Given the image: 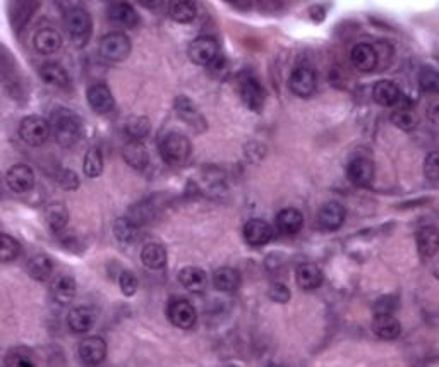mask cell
Segmentation results:
<instances>
[{
	"mask_svg": "<svg viewBox=\"0 0 439 367\" xmlns=\"http://www.w3.org/2000/svg\"><path fill=\"white\" fill-rule=\"evenodd\" d=\"M304 217L299 210L285 208L277 215V229L283 235H295L302 230Z\"/></svg>",
	"mask_w": 439,
	"mask_h": 367,
	"instance_id": "cell-27",
	"label": "cell"
},
{
	"mask_svg": "<svg viewBox=\"0 0 439 367\" xmlns=\"http://www.w3.org/2000/svg\"><path fill=\"white\" fill-rule=\"evenodd\" d=\"M160 155L163 162L169 163L170 167H182L189 162L193 146H191L189 138L179 133H169L160 141Z\"/></svg>",
	"mask_w": 439,
	"mask_h": 367,
	"instance_id": "cell-3",
	"label": "cell"
},
{
	"mask_svg": "<svg viewBox=\"0 0 439 367\" xmlns=\"http://www.w3.org/2000/svg\"><path fill=\"white\" fill-rule=\"evenodd\" d=\"M64 28L76 47H85L93 33V19L85 7H69L64 13Z\"/></svg>",
	"mask_w": 439,
	"mask_h": 367,
	"instance_id": "cell-2",
	"label": "cell"
},
{
	"mask_svg": "<svg viewBox=\"0 0 439 367\" xmlns=\"http://www.w3.org/2000/svg\"><path fill=\"white\" fill-rule=\"evenodd\" d=\"M97 313L91 307H74L67 316V325L74 333H88L95 326Z\"/></svg>",
	"mask_w": 439,
	"mask_h": 367,
	"instance_id": "cell-25",
	"label": "cell"
},
{
	"mask_svg": "<svg viewBox=\"0 0 439 367\" xmlns=\"http://www.w3.org/2000/svg\"><path fill=\"white\" fill-rule=\"evenodd\" d=\"M373 98L381 107H395L402 102V91L393 81L383 79L373 86Z\"/></svg>",
	"mask_w": 439,
	"mask_h": 367,
	"instance_id": "cell-22",
	"label": "cell"
},
{
	"mask_svg": "<svg viewBox=\"0 0 439 367\" xmlns=\"http://www.w3.org/2000/svg\"><path fill=\"white\" fill-rule=\"evenodd\" d=\"M151 122L148 117H141V115H136V117L127 119L124 124V134L127 136L129 141H143L148 134H150Z\"/></svg>",
	"mask_w": 439,
	"mask_h": 367,
	"instance_id": "cell-34",
	"label": "cell"
},
{
	"mask_svg": "<svg viewBox=\"0 0 439 367\" xmlns=\"http://www.w3.org/2000/svg\"><path fill=\"white\" fill-rule=\"evenodd\" d=\"M417 247L419 253L424 258L436 256L439 249V234L434 227H424L417 232Z\"/></svg>",
	"mask_w": 439,
	"mask_h": 367,
	"instance_id": "cell-32",
	"label": "cell"
},
{
	"mask_svg": "<svg viewBox=\"0 0 439 367\" xmlns=\"http://www.w3.org/2000/svg\"><path fill=\"white\" fill-rule=\"evenodd\" d=\"M138 229L139 227L136 225V223L131 222L127 217H124L115 222L114 234L121 244H133L136 239H138V234H139Z\"/></svg>",
	"mask_w": 439,
	"mask_h": 367,
	"instance_id": "cell-38",
	"label": "cell"
},
{
	"mask_svg": "<svg viewBox=\"0 0 439 367\" xmlns=\"http://www.w3.org/2000/svg\"><path fill=\"white\" fill-rule=\"evenodd\" d=\"M124 160L134 170H146L150 165V153L141 141H129L124 146Z\"/></svg>",
	"mask_w": 439,
	"mask_h": 367,
	"instance_id": "cell-29",
	"label": "cell"
},
{
	"mask_svg": "<svg viewBox=\"0 0 439 367\" xmlns=\"http://www.w3.org/2000/svg\"><path fill=\"white\" fill-rule=\"evenodd\" d=\"M78 352L79 359H81L86 366H98L107 359L109 345H107V342L103 340V338L90 337L79 343Z\"/></svg>",
	"mask_w": 439,
	"mask_h": 367,
	"instance_id": "cell-12",
	"label": "cell"
},
{
	"mask_svg": "<svg viewBox=\"0 0 439 367\" xmlns=\"http://www.w3.org/2000/svg\"><path fill=\"white\" fill-rule=\"evenodd\" d=\"M270 299L275 302H280V304H285V302L290 301V290L289 287L282 285V283H277L270 289Z\"/></svg>",
	"mask_w": 439,
	"mask_h": 367,
	"instance_id": "cell-46",
	"label": "cell"
},
{
	"mask_svg": "<svg viewBox=\"0 0 439 367\" xmlns=\"http://www.w3.org/2000/svg\"><path fill=\"white\" fill-rule=\"evenodd\" d=\"M295 280H297L299 289L309 292V290H316L323 285L325 275H323V270L316 263H302L295 271Z\"/></svg>",
	"mask_w": 439,
	"mask_h": 367,
	"instance_id": "cell-16",
	"label": "cell"
},
{
	"mask_svg": "<svg viewBox=\"0 0 439 367\" xmlns=\"http://www.w3.org/2000/svg\"><path fill=\"white\" fill-rule=\"evenodd\" d=\"M273 227L259 218H253L244 225V239L249 246H266L273 239Z\"/></svg>",
	"mask_w": 439,
	"mask_h": 367,
	"instance_id": "cell-15",
	"label": "cell"
},
{
	"mask_svg": "<svg viewBox=\"0 0 439 367\" xmlns=\"http://www.w3.org/2000/svg\"><path fill=\"white\" fill-rule=\"evenodd\" d=\"M347 211L338 201H326L318 211V227L326 232H333L343 225Z\"/></svg>",
	"mask_w": 439,
	"mask_h": 367,
	"instance_id": "cell-10",
	"label": "cell"
},
{
	"mask_svg": "<svg viewBox=\"0 0 439 367\" xmlns=\"http://www.w3.org/2000/svg\"><path fill=\"white\" fill-rule=\"evenodd\" d=\"M131 49H133V43L124 33H109L100 42V55L112 62L126 61L131 55Z\"/></svg>",
	"mask_w": 439,
	"mask_h": 367,
	"instance_id": "cell-4",
	"label": "cell"
},
{
	"mask_svg": "<svg viewBox=\"0 0 439 367\" xmlns=\"http://www.w3.org/2000/svg\"><path fill=\"white\" fill-rule=\"evenodd\" d=\"M40 78L47 83V85L59 88V90H67L71 88V78L69 73L61 66V64H45L40 67Z\"/></svg>",
	"mask_w": 439,
	"mask_h": 367,
	"instance_id": "cell-26",
	"label": "cell"
},
{
	"mask_svg": "<svg viewBox=\"0 0 439 367\" xmlns=\"http://www.w3.org/2000/svg\"><path fill=\"white\" fill-rule=\"evenodd\" d=\"M175 112H177L179 117H181L186 124H189V126H193L199 131L206 129L205 119H203V115L199 114V110L196 109L193 100H189L187 97L175 98Z\"/></svg>",
	"mask_w": 439,
	"mask_h": 367,
	"instance_id": "cell-23",
	"label": "cell"
},
{
	"mask_svg": "<svg viewBox=\"0 0 439 367\" xmlns=\"http://www.w3.org/2000/svg\"><path fill=\"white\" fill-rule=\"evenodd\" d=\"M107 16H109V21L114 23V25L124 28H136L139 23L138 13L127 2H112L109 9H107Z\"/></svg>",
	"mask_w": 439,
	"mask_h": 367,
	"instance_id": "cell-18",
	"label": "cell"
},
{
	"mask_svg": "<svg viewBox=\"0 0 439 367\" xmlns=\"http://www.w3.org/2000/svg\"><path fill=\"white\" fill-rule=\"evenodd\" d=\"M167 318L175 328L191 330L198 321V313L194 306L186 299H174L167 306Z\"/></svg>",
	"mask_w": 439,
	"mask_h": 367,
	"instance_id": "cell-6",
	"label": "cell"
},
{
	"mask_svg": "<svg viewBox=\"0 0 439 367\" xmlns=\"http://www.w3.org/2000/svg\"><path fill=\"white\" fill-rule=\"evenodd\" d=\"M50 127L54 133L55 141L64 148L74 146L83 138V122L74 112L62 109H55L52 112Z\"/></svg>",
	"mask_w": 439,
	"mask_h": 367,
	"instance_id": "cell-1",
	"label": "cell"
},
{
	"mask_svg": "<svg viewBox=\"0 0 439 367\" xmlns=\"http://www.w3.org/2000/svg\"><path fill=\"white\" fill-rule=\"evenodd\" d=\"M350 59L352 64L362 73H371L378 67V54L376 49L369 43H357L350 52Z\"/></svg>",
	"mask_w": 439,
	"mask_h": 367,
	"instance_id": "cell-21",
	"label": "cell"
},
{
	"mask_svg": "<svg viewBox=\"0 0 439 367\" xmlns=\"http://www.w3.org/2000/svg\"><path fill=\"white\" fill-rule=\"evenodd\" d=\"M309 14H311V19H313L314 23H323L326 18V7H323L321 4H314L313 7L309 9Z\"/></svg>",
	"mask_w": 439,
	"mask_h": 367,
	"instance_id": "cell-47",
	"label": "cell"
},
{
	"mask_svg": "<svg viewBox=\"0 0 439 367\" xmlns=\"http://www.w3.org/2000/svg\"><path fill=\"white\" fill-rule=\"evenodd\" d=\"M187 55L198 66H210L218 57V42L211 37H199L191 42Z\"/></svg>",
	"mask_w": 439,
	"mask_h": 367,
	"instance_id": "cell-7",
	"label": "cell"
},
{
	"mask_svg": "<svg viewBox=\"0 0 439 367\" xmlns=\"http://www.w3.org/2000/svg\"><path fill=\"white\" fill-rule=\"evenodd\" d=\"M391 124L395 127H398V129L409 133V131H414L417 127L419 115L412 109H409V107H400V109L391 114Z\"/></svg>",
	"mask_w": 439,
	"mask_h": 367,
	"instance_id": "cell-37",
	"label": "cell"
},
{
	"mask_svg": "<svg viewBox=\"0 0 439 367\" xmlns=\"http://www.w3.org/2000/svg\"><path fill=\"white\" fill-rule=\"evenodd\" d=\"M138 277L129 270H124L119 277V287H121L122 294L126 297H133V295L138 292Z\"/></svg>",
	"mask_w": 439,
	"mask_h": 367,
	"instance_id": "cell-42",
	"label": "cell"
},
{
	"mask_svg": "<svg viewBox=\"0 0 439 367\" xmlns=\"http://www.w3.org/2000/svg\"><path fill=\"white\" fill-rule=\"evenodd\" d=\"M438 160H439V153L438 151H433V153H431L424 162V174L431 182H438V179H439V162Z\"/></svg>",
	"mask_w": 439,
	"mask_h": 367,
	"instance_id": "cell-44",
	"label": "cell"
},
{
	"mask_svg": "<svg viewBox=\"0 0 439 367\" xmlns=\"http://www.w3.org/2000/svg\"><path fill=\"white\" fill-rule=\"evenodd\" d=\"M57 181L59 184H61L62 189H66V191H76L79 187V177L69 169H64L61 174H59Z\"/></svg>",
	"mask_w": 439,
	"mask_h": 367,
	"instance_id": "cell-45",
	"label": "cell"
},
{
	"mask_svg": "<svg viewBox=\"0 0 439 367\" xmlns=\"http://www.w3.org/2000/svg\"><path fill=\"white\" fill-rule=\"evenodd\" d=\"M141 261L150 270H163L167 266V249L158 242H150L143 247Z\"/></svg>",
	"mask_w": 439,
	"mask_h": 367,
	"instance_id": "cell-30",
	"label": "cell"
},
{
	"mask_svg": "<svg viewBox=\"0 0 439 367\" xmlns=\"http://www.w3.org/2000/svg\"><path fill=\"white\" fill-rule=\"evenodd\" d=\"M316 73L311 67L301 66L297 69H294L289 85L292 93L297 95L299 98H309L314 93V90H316Z\"/></svg>",
	"mask_w": 439,
	"mask_h": 367,
	"instance_id": "cell-11",
	"label": "cell"
},
{
	"mask_svg": "<svg viewBox=\"0 0 439 367\" xmlns=\"http://www.w3.org/2000/svg\"><path fill=\"white\" fill-rule=\"evenodd\" d=\"M83 172H85L86 177L90 179H97L103 174V157L102 151L98 148H91L88 150L85 163H83Z\"/></svg>",
	"mask_w": 439,
	"mask_h": 367,
	"instance_id": "cell-40",
	"label": "cell"
},
{
	"mask_svg": "<svg viewBox=\"0 0 439 367\" xmlns=\"http://www.w3.org/2000/svg\"><path fill=\"white\" fill-rule=\"evenodd\" d=\"M6 182L9 189L14 191V193L26 194L35 187V172L31 167L18 163V165H13L7 170Z\"/></svg>",
	"mask_w": 439,
	"mask_h": 367,
	"instance_id": "cell-9",
	"label": "cell"
},
{
	"mask_svg": "<svg viewBox=\"0 0 439 367\" xmlns=\"http://www.w3.org/2000/svg\"><path fill=\"white\" fill-rule=\"evenodd\" d=\"M88 103H90L91 110L97 112V114H109L114 110L115 107V98L112 95L110 88L105 85H95L88 90L86 93Z\"/></svg>",
	"mask_w": 439,
	"mask_h": 367,
	"instance_id": "cell-17",
	"label": "cell"
},
{
	"mask_svg": "<svg viewBox=\"0 0 439 367\" xmlns=\"http://www.w3.org/2000/svg\"><path fill=\"white\" fill-rule=\"evenodd\" d=\"M50 133H52L50 122L38 117V115L25 117L23 119L21 126H19V136H21L23 141L30 146H42L43 143L49 139Z\"/></svg>",
	"mask_w": 439,
	"mask_h": 367,
	"instance_id": "cell-5",
	"label": "cell"
},
{
	"mask_svg": "<svg viewBox=\"0 0 439 367\" xmlns=\"http://www.w3.org/2000/svg\"><path fill=\"white\" fill-rule=\"evenodd\" d=\"M373 331L381 340H397L402 335V325L393 314H374Z\"/></svg>",
	"mask_w": 439,
	"mask_h": 367,
	"instance_id": "cell-20",
	"label": "cell"
},
{
	"mask_svg": "<svg viewBox=\"0 0 439 367\" xmlns=\"http://www.w3.org/2000/svg\"><path fill=\"white\" fill-rule=\"evenodd\" d=\"M33 45L42 55H52L61 50L62 37L54 28H43V30L37 31V35H35Z\"/></svg>",
	"mask_w": 439,
	"mask_h": 367,
	"instance_id": "cell-24",
	"label": "cell"
},
{
	"mask_svg": "<svg viewBox=\"0 0 439 367\" xmlns=\"http://www.w3.org/2000/svg\"><path fill=\"white\" fill-rule=\"evenodd\" d=\"M398 309L397 295H383L374 304V314H393Z\"/></svg>",
	"mask_w": 439,
	"mask_h": 367,
	"instance_id": "cell-43",
	"label": "cell"
},
{
	"mask_svg": "<svg viewBox=\"0 0 439 367\" xmlns=\"http://www.w3.org/2000/svg\"><path fill=\"white\" fill-rule=\"evenodd\" d=\"M179 282L187 292L203 294L208 285V275L205 270L198 268V266H186L179 271Z\"/></svg>",
	"mask_w": 439,
	"mask_h": 367,
	"instance_id": "cell-19",
	"label": "cell"
},
{
	"mask_svg": "<svg viewBox=\"0 0 439 367\" xmlns=\"http://www.w3.org/2000/svg\"><path fill=\"white\" fill-rule=\"evenodd\" d=\"M52 273H54V261L47 254H38V256L31 258L30 263H28V275L35 282L49 280Z\"/></svg>",
	"mask_w": 439,
	"mask_h": 367,
	"instance_id": "cell-31",
	"label": "cell"
},
{
	"mask_svg": "<svg viewBox=\"0 0 439 367\" xmlns=\"http://www.w3.org/2000/svg\"><path fill=\"white\" fill-rule=\"evenodd\" d=\"M213 285L215 289L220 290V292L225 294H234L237 292L239 287H241L242 277L237 270L234 268H220L213 271Z\"/></svg>",
	"mask_w": 439,
	"mask_h": 367,
	"instance_id": "cell-28",
	"label": "cell"
},
{
	"mask_svg": "<svg viewBox=\"0 0 439 367\" xmlns=\"http://www.w3.org/2000/svg\"><path fill=\"white\" fill-rule=\"evenodd\" d=\"M76 292H78V285H76L74 277H71V275H57L50 283L52 299L59 306H69L74 301Z\"/></svg>",
	"mask_w": 439,
	"mask_h": 367,
	"instance_id": "cell-14",
	"label": "cell"
},
{
	"mask_svg": "<svg viewBox=\"0 0 439 367\" xmlns=\"http://www.w3.org/2000/svg\"><path fill=\"white\" fill-rule=\"evenodd\" d=\"M45 218L52 232L59 234L62 232V230L67 227V223H69V211H67L64 203H52V205L47 206Z\"/></svg>",
	"mask_w": 439,
	"mask_h": 367,
	"instance_id": "cell-33",
	"label": "cell"
},
{
	"mask_svg": "<svg viewBox=\"0 0 439 367\" xmlns=\"http://www.w3.org/2000/svg\"><path fill=\"white\" fill-rule=\"evenodd\" d=\"M374 163L369 158H354L347 165V177L357 187H367L374 181Z\"/></svg>",
	"mask_w": 439,
	"mask_h": 367,
	"instance_id": "cell-13",
	"label": "cell"
},
{
	"mask_svg": "<svg viewBox=\"0 0 439 367\" xmlns=\"http://www.w3.org/2000/svg\"><path fill=\"white\" fill-rule=\"evenodd\" d=\"M196 13H198L196 4L189 2V0H175V2H170L169 14L175 23H181V25L193 23Z\"/></svg>",
	"mask_w": 439,
	"mask_h": 367,
	"instance_id": "cell-35",
	"label": "cell"
},
{
	"mask_svg": "<svg viewBox=\"0 0 439 367\" xmlns=\"http://www.w3.org/2000/svg\"><path fill=\"white\" fill-rule=\"evenodd\" d=\"M241 98L247 109L259 114L265 107L266 91L254 76H247L241 81Z\"/></svg>",
	"mask_w": 439,
	"mask_h": 367,
	"instance_id": "cell-8",
	"label": "cell"
},
{
	"mask_svg": "<svg viewBox=\"0 0 439 367\" xmlns=\"http://www.w3.org/2000/svg\"><path fill=\"white\" fill-rule=\"evenodd\" d=\"M419 85L427 93H438L439 90V78H438V71L434 67L426 66L422 67L421 73H419Z\"/></svg>",
	"mask_w": 439,
	"mask_h": 367,
	"instance_id": "cell-41",
	"label": "cell"
},
{
	"mask_svg": "<svg viewBox=\"0 0 439 367\" xmlns=\"http://www.w3.org/2000/svg\"><path fill=\"white\" fill-rule=\"evenodd\" d=\"M21 244L14 237H11L7 234L0 235V261L4 265L16 261V259L21 256Z\"/></svg>",
	"mask_w": 439,
	"mask_h": 367,
	"instance_id": "cell-39",
	"label": "cell"
},
{
	"mask_svg": "<svg viewBox=\"0 0 439 367\" xmlns=\"http://www.w3.org/2000/svg\"><path fill=\"white\" fill-rule=\"evenodd\" d=\"M4 366L6 367H33L35 366V357L31 354L30 349L26 347H16L7 352L4 357Z\"/></svg>",
	"mask_w": 439,
	"mask_h": 367,
	"instance_id": "cell-36",
	"label": "cell"
}]
</instances>
